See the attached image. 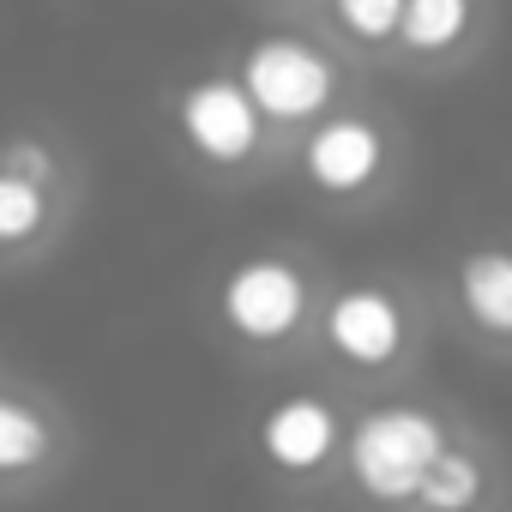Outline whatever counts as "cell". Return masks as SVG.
Wrapping results in <instances>:
<instances>
[{
  "instance_id": "1",
  "label": "cell",
  "mask_w": 512,
  "mask_h": 512,
  "mask_svg": "<svg viewBox=\"0 0 512 512\" xmlns=\"http://www.w3.org/2000/svg\"><path fill=\"white\" fill-rule=\"evenodd\" d=\"M440 452H446V428L422 404H374L350 428V476L368 500L386 506H410Z\"/></svg>"
},
{
  "instance_id": "2",
  "label": "cell",
  "mask_w": 512,
  "mask_h": 512,
  "mask_svg": "<svg viewBox=\"0 0 512 512\" xmlns=\"http://www.w3.org/2000/svg\"><path fill=\"white\" fill-rule=\"evenodd\" d=\"M241 91L253 97L260 121H320L338 97V67L308 37H260L241 61Z\"/></svg>"
},
{
  "instance_id": "3",
  "label": "cell",
  "mask_w": 512,
  "mask_h": 512,
  "mask_svg": "<svg viewBox=\"0 0 512 512\" xmlns=\"http://www.w3.org/2000/svg\"><path fill=\"white\" fill-rule=\"evenodd\" d=\"M217 314L241 344H284L308 320V278L278 253L235 260L217 284Z\"/></svg>"
},
{
  "instance_id": "4",
  "label": "cell",
  "mask_w": 512,
  "mask_h": 512,
  "mask_svg": "<svg viewBox=\"0 0 512 512\" xmlns=\"http://www.w3.org/2000/svg\"><path fill=\"white\" fill-rule=\"evenodd\" d=\"M175 127L187 139V151H199L205 163H247L260 151V109L241 91V79H193L181 97H175Z\"/></svg>"
},
{
  "instance_id": "5",
  "label": "cell",
  "mask_w": 512,
  "mask_h": 512,
  "mask_svg": "<svg viewBox=\"0 0 512 512\" xmlns=\"http://www.w3.org/2000/svg\"><path fill=\"white\" fill-rule=\"evenodd\" d=\"M386 157H392V145L368 115H320L302 145V175L326 199H356V193L380 187Z\"/></svg>"
},
{
  "instance_id": "6",
  "label": "cell",
  "mask_w": 512,
  "mask_h": 512,
  "mask_svg": "<svg viewBox=\"0 0 512 512\" xmlns=\"http://www.w3.org/2000/svg\"><path fill=\"white\" fill-rule=\"evenodd\" d=\"M253 446H260V458H266L278 476H314V470H326V464L338 458L344 422H338V410H332L326 398L296 392V398H278V404L260 416Z\"/></svg>"
},
{
  "instance_id": "7",
  "label": "cell",
  "mask_w": 512,
  "mask_h": 512,
  "mask_svg": "<svg viewBox=\"0 0 512 512\" xmlns=\"http://www.w3.org/2000/svg\"><path fill=\"white\" fill-rule=\"evenodd\" d=\"M326 344L338 362L350 368H392L398 350H404V308L392 290H374V284H356L344 296H332L326 308Z\"/></svg>"
},
{
  "instance_id": "8",
  "label": "cell",
  "mask_w": 512,
  "mask_h": 512,
  "mask_svg": "<svg viewBox=\"0 0 512 512\" xmlns=\"http://www.w3.org/2000/svg\"><path fill=\"white\" fill-rule=\"evenodd\" d=\"M458 308L482 338L512 344V247H476L458 260Z\"/></svg>"
},
{
  "instance_id": "9",
  "label": "cell",
  "mask_w": 512,
  "mask_h": 512,
  "mask_svg": "<svg viewBox=\"0 0 512 512\" xmlns=\"http://www.w3.org/2000/svg\"><path fill=\"white\" fill-rule=\"evenodd\" d=\"M55 452V428L37 404L0 392V476H31Z\"/></svg>"
},
{
  "instance_id": "10",
  "label": "cell",
  "mask_w": 512,
  "mask_h": 512,
  "mask_svg": "<svg viewBox=\"0 0 512 512\" xmlns=\"http://www.w3.org/2000/svg\"><path fill=\"white\" fill-rule=\"evenodd\" d=\"M398 37L416 55H446L470 37V0H404Z\"/></svg>"
},
{
  "instance_id": "11",
  "label": "cell",
  "mask_w": 512,
  "mask_h": 512,
  "mask_svg": "<svg viewBox=\"0 0 512 512\" xmlns=\"http://www.w3.org/2000/svg\"><path fill=\"white\" fill-rule=\"evenodd\" d=\"M482 464H476V452H458V446H446L434 464H428V476H422V488H416V506L422 512H470L476 500H482Z\"/></svg>"
},
{
  "instance_id": "12",
  "label": "cell",
  "mask_w": 512,
  "mask_h": 512,
  "mask_svg": "<svg viewBox=\"0 0 512 512\" xmlns=\"http://www.w3.org/2000/svg\"><path fill=\"white\" fill-rule=\"evenodd\" d=\"M55 205H49V187L43 181H25V175H7L0 169V247H25L49 229Z\"/></svg>"
},
{
  "instance_id": "13",
  "label": "cell",
  "mask_w": 512,
  "mask_h": 512,
  "mask_svg": "<svg viewBox=\"0 0 512 512\" xmlns=\"http://www.w3.org/2000/svg\"><path fill=\"white\" fill-rule=\"evenodd\" d=\"M398 13H404V0H332V19H338L344 37H356V43H386V37H398Z\"/></svg>"
},
{
  "instance_id": "14",
  "label": "cell",
  "mask_w": 512,
  "mask_h": 512,
  "mask_svg": "<svg viewBox=\"0 0 512 512\" xmlns=\"http://www.w3.org/2000/svg\"><path fill=\"white\" fill-rule=\"evenodd\" d=\"M0 169L7 175H25V181H55V151L31 133H13V139H0Z\"/></svg>"
},
{
  "instance_id": "15",
  "label": "cell",
  "mask_w": 512,
  "mask_h": 512,
  "mask_svg": "<svg viewBox=\"0 0 512 512\" xmlns=\"http://www.w3.org/2000/svg\"><path fill=\"white\" fill-rule=\"evenodd\" d=\"M506 512H512V506H506Z\"/></svg>"
}]
</instances>
